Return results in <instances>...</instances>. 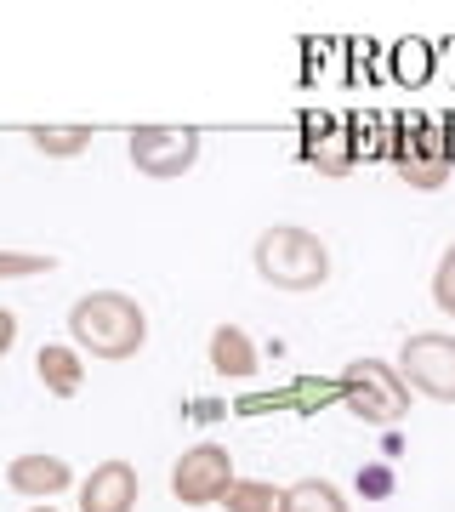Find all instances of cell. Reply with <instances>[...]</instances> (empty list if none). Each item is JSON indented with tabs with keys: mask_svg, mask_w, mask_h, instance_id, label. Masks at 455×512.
I'll use <instances>...</instances> for the list:
<instances>
[{
	"mask_svg": "<svg viewBox=\"0 0 455 512\" xmlns=\"http://www.w3.org/2000/svg\"><path fill=\"white\" fill-rule=\"evenodd\" d=\"M69 336H74V348H86L91 359L120 365V359L148 348V313L126 291H91L69 308Z\"/></svg>",
	"mask_w": 455,
	"mask_h": 512,
	"instance_id": "obj_1",
	"label": "cell"
},
{
	"mask_svg": "<svg viewBox=\"0 0 455 512\" xmlns=\"http://www.w3.org/2000/svg\"><path fill=\"white\" fill-rule=\"evenodd\" d=\"M251 262L262 285H273V291H319V285H330V245L302 222L262 228L251 245Z\"/></svg>",
	"mask_w": 455,
	"mask_h": 512,
	"instance_id": "obj_2",
	"label": "cell"
},
{
	"mask_svg": "<svg viewBox=\"0 0 455 512\" xmlns=\"http://www.w3.org/2000/svg\"><path fill=\"white\" fill-rule=\"evenodd\" d=\"M342 404L370 427H393L410 416V382L387 359H353L342 370Z\"/></svg>",
	"mask_w": 455,
	"mask_h": 512,
	"instance_id": "obj_3",
	"label": "cell"
},
{
	"mask_svg": "<svg viewBox=\"0 0 455 512\" xmlns=\"http://www.w3.org/2000/svg\"><path fill=\"white\" fill-rule=\"evenodd\" d=\"M399 376L421 399L455 404V336L450 330H416V336H404Z\"/></svg>",
	"mask_w": 455,
	"mask_h": 512,
	"instance_id": "obj_4",
	"label": "cell"
},
{
	"mask_svg": "<svg viewBox=\"0 0 455 512\" xmlns=\"http://www.w3.org/2000/svg\"><path fill=\"white\" fill-rule=\"evenodd\" d=\"M126 154L143 177L171 183V177H188L200 165V131L194 126H131Z\"/></svg>",
	"mask_w": 455,
	"mask_h": 512,
	"instance_id": "obj_5",
	"label": "cell"
},
{
	"mask_svg": "<svg viewBox=\"0 0 455 512\" xmlns=\"http://www.w3.org/2000/svg\"><path fill=\"white\" fill-rule=\"evenodd\" d=\"M234 456H228V444H194V450H182L177 467H171V495H177L182 507H222V495L234 490Z\"/></svg>",
	"mask_w": 455,
	"mask_h": 512,
	"instance_id": "obj_6",
	"label": "cell"
},
{
	"mask_svg": "<svg viewBox=\"0 0 455 512\" xmlns=\"http://www.w3.org/2000/svg\"><path fill=\"white\" fill-rule=\"evenodd\" d=\"M137 495H143L137 467L131 461H103L80 484V512H137Z\"/></svg>",
	"mask_w": 455,
	"mask_h": 512,
	"instance_id": "obj_7",
	"label": "cell"
},
{
	"mask_svg": "<svg viewBox=\"0 0 455 512\" xmlns=\"http://www.w3.org/2000/svg\"><path fill=\"white\" fill-rule=\"evenodd\" d=\"M393 171H399V183H410L416 194H438V188L450 183V148H438L433 137H404L399 148H393Z\"/></svg>",
	"mask_w": 455,
	"mask_h": 512,
	"instance_id": "obj_8",
	"label": "cell"
},
{
	"mask_svg": "<svg viewBox=\"0 0 455 512\" xmlns=\"http://www.w3.org/2000/svg\"><path fill=\"white\" fill-rule=\"evenodd\" d=\"M6 484L18 495H35V501H52L74 484V467L63 456H12L6 461Z\"/></svg>",
	"mask_w": 455,
	"mask_h": 512,
	"instance_id": "obj_9",
	"label": "cell"
},
{
	"mask_svg": "<svg viewBox=\"0 0 455 512\" xmlns=\"http://www.w3.org/2000/svg\"><path fill=\"white\" fill-rule=\"evenodd\" d=\"M205 359H211V376H222V382H251L256 370H262V359H256V342H251L239 325H217V330H211Z\"/></svg>",
	"mask_w": 455,
	"mask_h": 512,
	"instance_id": "obj_10",
	"label": "cell"
},
{
	"mask_svg": "<svg viewBox=\"0 0 455 512\" xmlns=\"http://www.w3.org/2000/svg\"><path fill=\"white\" fill-rule=\"evenodd\" d=\"M35 376H40V387H46L52 399H74V393L86 387V365H80V353L63 348V342H46V348L35 353Z\"/></svg>",
	"mask_w": 455,
	"mask_h": 512,
	"instance_id": "obj_11",
	"label": "cell"
},
{
	"mask_svg": "<svg viewBox=\"0 0 455 512\" xmlns=\"http://www.w3.org/2000/svg\"><path fill=\"white\" fill-rule=\"evenodd\" d=\"M97 126H29V143L46 154V160H74V154H86Z\"/></svg>",
	"mask_w": 455,
	"mask_h": 512,
	"instance_id": "obj_12",
	"label": "cell"
},
{
	"mask_svg": "<svg viewBox=\"0 0 455 512\" xmlns=\"http://www.w3.org/2000/svg\"><path fill=\"white\" fill-rule=\"evenodd\" d=\"M285 512H347V495L330 478H296L285 490Z\"/></svg>",
	"mask_w": 455,
	"mask_h": 512,
	"instance_id": "obj_13",
	"label": "cell"
},
{
	"mask_svg": "<svg viewBox=\"0 0 455 512\" xmlns=\"http://www.w3.org/2000/svg\"><path fill=\"white\" fill-rule=\"evenodd\" d=\"M222 507H228V512H285V490L245 478V484H234V490L222 495Z\"/></svg>",
	"mask_w": 455,
	"mask_h": 512,
	"instance_id": "obj_14",
	"label": "cell"
},
{
	"mask_svg": "<svg viewBox=\"0 0 455 512\" xmlns=\"http://www.w3.org/2000/svg\"><path fill=\"white\" fill-rule=\"evenodd\" d=\"M308 165L313 171H325V177H347V171H353V154H347L342 137H325V143L308 148Z\"/></svg>",
	"mask_w": 455,
	"mask_h": 512,
	"instance_id": "obj_15",
	"label": "cell"
},
{
	"mask_svg": "<svg viewBox=\"0 0 455 512\" xmlns=\"http://www.w3.org/2000/svg\"><path fill=\"white\" fill-rule=\"evenodd\" d=\"M57 262L52 256H35V251H0V279H35V274H52Z\"/></svg>",
	"mask_w": 455,
	"mask_h": 512,
	"instance_id": "obj_16",
	"label": "cell"
},
{
	"mask_svg": "<svg viewBox=\"0 0 455 512\" xmlns=\"http://www.w3.org/2000/svg\"><path fill=\"white\" fill-rule=\"evenodd\" d=\"M433 302H438V313L455 319V245H444V256H438V268H433Z\"/></svg>",
	"mask_w": 455,
	"mask_h": 512,
	"instance_id": "obj_17",
	"label": "cell"
},
{
	"mask_svg": "<svg viewBox=\"0 0 455 512\" xmlns=\"http://www.w3.org/2000/svg\"><path fill=\"white\" fill-rule=\"evenodd\" d=\"M12 348H18V313L0 308V359H6Z\"/></svg>",
	"mask_w": 455,
	"mask_h": 512,
	"instance_id": "obj_18",
	"label": "cell"
},
{
	"mask_svg": "<svg viewBox=\"0 0 455 512\" xmlns=\"http://www.w3.org/2000/svg\"><path fill=\"white\" fill-rule=\"evenodd\" d=\"M359 490L364 495H387V490H393V478H387L382 467H370V473H359Z\"/></svg>",
	"mask_w": 455,
	"mask_h": 512,
	"instance_id": "obj_19",
	"label": "cell"
},
{
	"mask_svg": "<svg viewBox=\"0 0 455 512\" xmlns=\"http://www.w3.org/2000/svg\"><path fill=\"white\" fill-rule=\"evenodd\" d=\"M35 512H52V507H46V501H40V507H35Z\"/></svg>",
	"mask_w": 455,
	"mask_h": 512,
	"instance_id": "obj_20",
	"label": "cell"
}]
</instances>
